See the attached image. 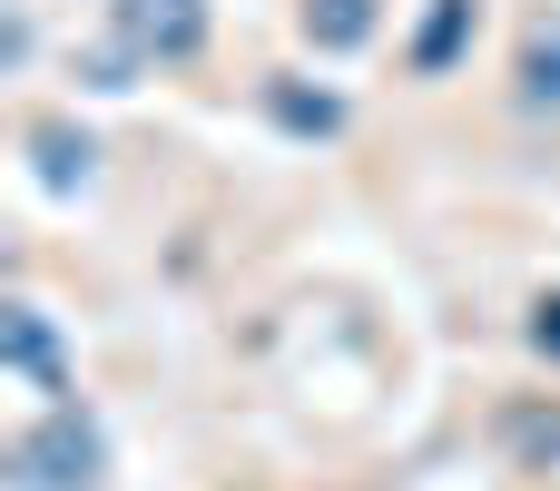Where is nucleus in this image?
Returning a JSON list of instances; mask_svg holds the SVG:
<instances>
[{"instance_id": "nucleus-2", "label": "nucleus", "mask_w": 560, "mask_h": 491, "mask_svg": "<svg viewBox=\"0 0 560 491\" xmlns=\"http://www.w3.org/2000/svg\"><path fill=\"white\" fill-rule=\"evenodd\" d=\"M118 39L138 59H197L207 49V0H118Z\"/></svg>"}, {"instance_id": "nucleus-1", "label": "nucleus", "mask_w": 560, "mask_h": 491, "mask_svg": "<svg viewBox=\"0 0 560 491\" xmlns=\"http://www.w3.org/2000/svg\"><path fill=\"white\" fill-rule=\"evenodd\" d=\"M98 463H108V443H98V423L79 404H49L10 443V482L20 491H98Z\"/></svg>"}, {"instance_id": "nucleus-5", "label": "nucleus", "mask_w": 560, "mask_h": 491, "mask_svg": "<svg viewBox=\"0 0 560 491\" xmlns=\"http://www.w3.org/2000/svg\"><path fill=\"white\" fill-rule=\"evenodd\" d=\"M532 335H541V344H560V295L541 305V325H532Z\"/></svg>"}, {"instance_id": "nucleus-4", "label": "nucleus", "mask_w": 560, "mask_h": 491, "mask_svg": "<svg viewBox=\"0 0 560 491\" xmlns=\"http://www.w3.org/2000/svg\"><path fill=\"white\" fill-rule=\"evenodd\" d=\"M522 98L560 118V20H541V30H532V49H522Z\"/></svg>"}, {"instance_id": "nucleus-3", "label": "nucleus", "mask_w": 560, "mask_h": 491, "mask_svg": "<svg viewBox=\"0 0 560 491\" xmlns=\"http://www.w3.org/2000/svg\"><path fill=\"white\" fill-rule=\"evenodd\" d=\"M295 20H305V39H315V49H364L384 10H374V0H305Z\"/></svg>"}]
</instances>
